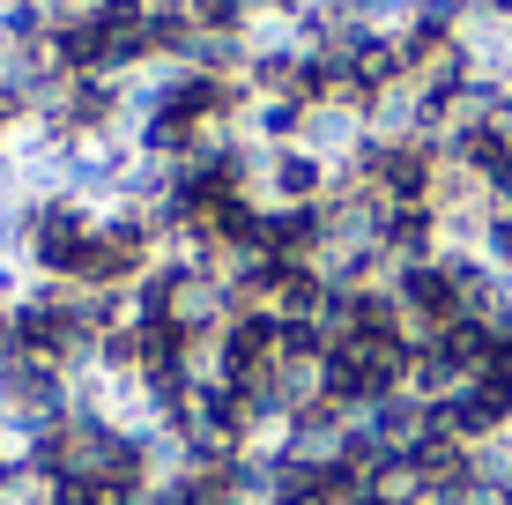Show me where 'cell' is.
<instances>
[{"label": "cell", "instance_id": "obj_10", "mask_svg": "<svg viewBox=\"0 0 512 505\" xmlns=\"http://www.w3.org/2000/svg\"><path fill=\"white\" fill-rule=\"evenodd\" d=\"M30 283H38V275H30V260H23V253H0V312L23 305V298H30Z\"/></svg>", "mask_w": 512, "mask_h": 505}, {"label": "cell", "instance_id": "obj_2", "mask_svg": "<svg viewBox=\"0 0 512 505\" xmlns=\"http://www.w3.org/2000/svg\"><path fill=\"white\" fill-rule=\"evenodd\" d=\"M260 208H320L334 194V164L327 156H312L305 142L290 149H260V179H253Z\"/></svg>", "mask_w": 512, "mask_h": 505}, {"label": "cell", "instance_id": "obj_1", "mask_svg": "<svg viewBox=\"0 0 512 505\" xmlns=\"http://www.w3.org/2000/svg\"><path fill=\"white\" fill-rule=\"evenodd\" d=\"M431 409H438V424H446L453 439L490 446V439H505V424H512V372L483 364L461 394H446V402H431Z\"/></svg>", "mask_w": 512, "mask_h": 505}, {"label": "cell", "instance_id": "obj_6", "mask_svg": "<svg viewBox=\"0 0 512 505\" xmlns=\"http://www.w3.org/2000/svg\"><path fill=\"white\" fill-rule=\"evenodd\" d=\"M364 134H372V127H364V112H357V104H334V97H320V104L305 112V134H297V142H305L312 156H327V164H349V156L364 149Z\"/></svg>", "mask_w": 512, "mask_h": 505}, {"label": "cell", "instance_id": "obj_9", "mask_svg": "<svg viewBox=\"0 0 512 505\" xmlns=\"http://www.w3.org/2000/svg\"><path fill=\"white\" fill-rule=\"evenodd\" d=\"M483 260L512 275V186H505V194H490V216H483Z\"/></svg>", "mask_w": 512, "mask_h": 505}, {"label": "cell", "instance_id": "obj_5", "mask_svg": "<svg viewBox=\"0 0 512 505\" xmlns=\"http://www.w3.org/2000/svg\"><path fill=\"white\" fill-rule=\"evenodd\" d=\"M260 246L275 260H320L327 253V208H260Z\"/></svg>", "mask_w": 512, "mask_h": 505}, {"label": "cell", "instance_id": "obj_8", "mask_svg": "<svg viewBox=\"0 0 512 505\" xmlns=\"http://www.w3.org/2000/svg\"><path fill=\"white\" fill-rule=\"evenodd\" d=\"M327 298H334V290H327L320 260H282V283H275L268 312H275V320H320Z\"/></svg>", "mask_w": 512, "mask_h": 505}, {"label": "cell", "instance_id": "obj_11", "mask_svg": "<svg viewBox=\"0 0 512 505\" xmlns=\"http://www.w3.org/2000/svg\"><path fill=\"white\" fill-rule=\"evenodd\" d=\"M38 505H45V498H38Z\"/></svg>", "mask_w": 512, "mask_h": 505}, {"label": "cell", "instance_id": "obj_4", "mask_svg": "<svg viewBox=\"0 0 512 505\" xmlns=\"http://www.w3.org/2000/svg\"><path fill=\"white\" fill-rule=\"evenodd\" d=\"M349 424H357L349 409H334L327 394H305V402L282 416V431H275L268 446H290V454H305V461H327V454H342Z\"/></svg>", "mask_w": 512, "mask_h": 505}, {"label": "cell", "instance_id": "obj_3", "mask_svg": "<svg viewBox=\"0 0 512 505\" xmlns=\"http://www.w3.org/2000/svg\"><path fill=\"white\" fill-rule=\"evenodd\" d=\"M394 298H401L416 335H438L446 320H461V283H453L446 260H401L394 268Z\"/></svg>", "mask_w": 512, "mask_h": 505}, {"label": "cell", "instance_id": "obj_7", "mask_svg": "<svg viewBox=\"0 0 512 505\" xmlns=\"http://www.w3.org/2000/svg\"><path fill=\"white\" fill-rule=\"evenodd\" d=\"M379 246L401 260H438V208L431 201H386V223H379Z\"/></svg>", "mask_w": 512, "mask_h": 505}]
</instances>
